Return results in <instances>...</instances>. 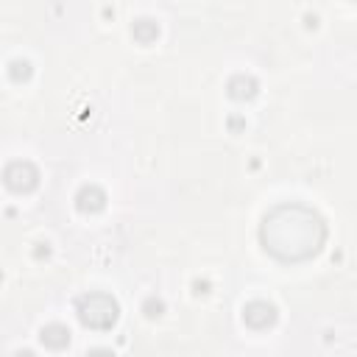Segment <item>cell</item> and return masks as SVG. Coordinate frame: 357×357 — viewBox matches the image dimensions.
<instances>
[{
	"label": "cell",
	"instance_id": "obj_1",
	"mask_svg": "<svg viewBox=\"0 0 357 357\" xmlns=\"http://www.w3.org/2000/svg\"><path fill=\"white\" fill-rule=\"evenodd\" d=\"M326 237L329 226L324 215L301 201H282L271 206L259 223V245L284 265L318 257Z\"/></svg>",
	"mask_w": 357,
	"mask_h": 357
},
{
	"label": "cell",
	"instance_id": "obj_2",
	"mask_svg": "<svg viewBox=\"0 0 357 357\" xmlns=\"http://www.w3.org/2000/svg\"><path fill=\"white\" fill-rule=\"evenodd\" d=\"M75 315L81 321V326L86 329H95V332H106L117 324L120 318V304L112 293H103V290H89V293H81L75 298Z\"/></svg>",
	"mask_w": 357,
	"mask_h": 357
},
{
	"label": "cell",
	"instance_id": "obj_3",
	"mask_svg": "<svg viewBox=\"0 0 357 357\" xmlns=\"http://www.w3.org/2000/svg\"><path fill=\"white\" fill-rule=\"evenodd\" d=\"M3 181L11 192H33L39 187V167L28 159H14L3 170Z\"/></svg>",
	"mask_w": 357,
	"mask_h": 357
},
{
	"label": "cell",
	"instance_id": "obj_4",
	"mask_svg": "<svg viewBox=\"0 0 357 357\" xmlns=\"http://www.w3.org/2000/svg\"><path fill=\"white\" fill-rule=\"evenodd\" d=\"M276 318H279V312H276V307H273L271 301L254 298V301H248V304L243 307V321H245L251 329H268V326L276 324Z\"/></svg>",
	"mask_w": 357,
	"mask_h": 357
},
{
	"label": "cell",
	"instance_id": "obj_5",
	"mask_svg": "<svg viewBox=\"0 0 357 357\" xmlns=\"http://www.w3.org/2000/svg\"><path fill=\"white\" fill-rule=\"evenodd\" d=\"M106 190L98 187V184H84L78 192H75V209L84 212V215H95V212H103L106 209Z\"/></svg>",
	"mask_w": 357,
	"mask_h": 357
},
{
	"label": "cell",
	"instance_id": "obj_6",
	"mask_svg": "<svg viewBox=\"0 0 357 357\" xmlns=\"http://www.w3.org/2000/svg\"><path fill=\"white\" fill-rule=\"evenodd\" d=\"M226 92H229L231 100H251V98H257L259 84H257L254 75H248V73H237V75H231V78L226 81Z\"/></svg>",
	"mask_w": 357,
	"mask_h": 357
},
{
	"label": "cell",
	"instance_id": "obj_7",
	"mask_svg": "<svg viewBox=\"0 0 357 357\" xmlns=\"http://www.w3.org/2000/svg\"><path fill=\"white\" fill-rule=\"evenodd\" d=\"M39 340H42L47 349L61 351V349H67V346H70V329H67L64 324H47V326H42Z\"/></svg>",
	"mask_w": 357,
	"mask_h": 357
},
{
	"label": "cell",
	"instance_id": "obj_8",
	"mask_svg": "<svg viewBox=\"0 0 357 357\" xmlns=\"http://www.w3.org/2000/svg\"><path fill=\"white\" fill-rule=\"evenodd\" d=\"M131 36H134L139 45H151V42H156V36H159V22L151 20V17H139V20H134V25H131Z\"/></svg>",
	"mask_w": 357,
	"mask_h": 357
},
{
	"label": "cell",
	"instance_id": "obj_9",
	"mask_svg": "<svg viewBox=\"0 0 357 357\" xmlns=\"http://www.w3.org/2000/svg\"><path fill=\"white\" fill-rule=\"evenodd\" d=\"M31 73H33V70H31V61H25V59H14V61L8 64V78L17 81V84H20V81H28Z\"/></svg>",
	"mask_w": 357,
	"mask_h": 357
},
{
	"label": "cell",
	"instance_id": "obj_10",
	"mask_svg": "<svg viewBox=\"0 0 357 357\" xmlns=\"http://www.w3.org/2000/svg\"><path fill=\"white\" fill-rule=\"evenodd\" d=\"M142 310H145L148 318H156V315H162V301H156V298L151 296V298H145V307H142Z\"/></svg>",
	"mask_w": 357,
	"mask_h": 357
}]
</instances>
